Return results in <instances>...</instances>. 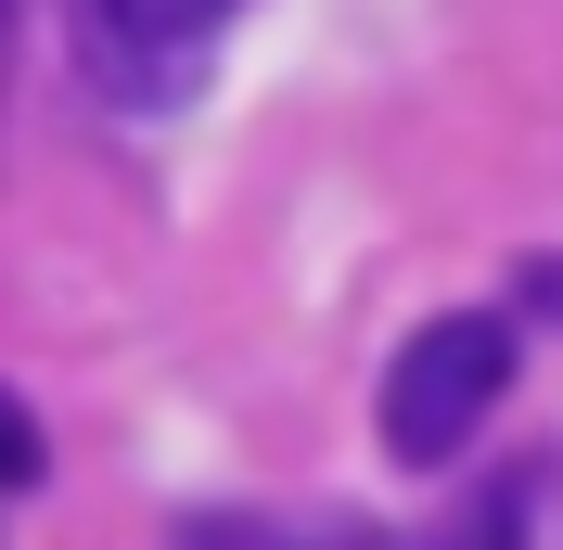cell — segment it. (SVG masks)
Instances as JSON below:
<instances>
[{"label":"cell","mask_w":563,"mask_h":550,"mask_svg":"<svg viewBox=\"0 0 563 550\" xmlns=\"http://www.w3.org/2000/svg\"><path fill=\"white\" fill-rule=\"evenodd\" d=\"M231 0H77V52H90V77H115V90H179V77L206 65V38Z\"/></svg>","instance_id":"cell-2"},{"label":"cell","mask_w":563,"mask_h":550,"mask_svg":"<svg viewBox=\"0 0 563 550\" xmlns=\"http://www.w3.org/2000/svg\"><path fill=\"white\" fill-rule=\"evenodd\" d=\"M38 474H52V436H38V410L0 384V499H26Z\"/></svg>","instance_id":"cell-3"},{"label":"cell","mask_w":563,"mask_h":550,"mask_svg":"<svg viewBox=\"0 0 563 550\" xmlns=\"http://www.w3.org/2000/svg\"><path fill=\"white\" fill-rule=\"evenodd\" d=\"M512 359H526V320H512V308H449V320H422V333L385 359V397H372L385 461L449 474L461 448L487 436V410L512 397Z\"/></svg>","instance_id":"cell-1"},{"label":"cell","mask_w":563,"mask_h":550,"mask_svg":"<svg viewBox=\"0 0 563 550\" xmlns=\"http://www.w3.org/2000/svg\"><path fill=\"white\" fill-rule=\"evenodd\" d=\"M526 308H538V320H563V256H551V270L526 282Z\"/></svg>","instance_id":"cell-4"}]
</instances>
